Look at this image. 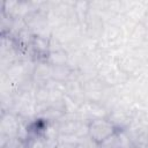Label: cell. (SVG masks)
Segmentation results:
<instances>
[{"label":"cell","mask_w":148,"mask_h":148,"mask_svg":"<svg viewBox=\"0 0 148 148\" xmlns=\"http://www.w3.org/2000/svg\"><path fill=\"white\" fill-rule=\"evenodd\" d=\"M1 130H2V135L10 138L18 135V130H20V124L17 123L16 118L12 114H2L1 118Z\"/></svg>","instance_id":"cell-2"},{"label":"cell","mask_w":148,"mask_h":148,"mask_svg":"<svg viewBox=\"0 0 148 148\" xmlns=\"http://www.w3.org/2000/svg\"><path fill=\"white\" fill-rule=\"evenodd\" d=\"M29 141L20 135L7 138L6 141L2 143V148H28Z\"/></svg>","instance_id":"cell-4"},{"label":"cell","mask_w":148,"mask_h":148,"mask_svg":"<svg viewBox=\"0 0 148 148\" xmlns=\"http://www.w3.org/2000/svg\"><path fill=\"white\" fill-rule=\"evenodd\" d=\"M87 126L88 136L97 145L120 131L110 119L106 118H94L87 124Z\"/></svg>","instance_id":"cell-1"},{"label":"cell","mask_w":148,"mask_h":148,"mask_svg":"<svg viewBox=\"0 0 148 148\" xmlns=\"http://www.w3.org/2000/svg\"><path fill=\"white\" fill-rule=\"evenodd\" d=\"M97 148H124L123 138H121V131H119L114 135L110 136L105 141L98 143Z\"/></svg>","instance_id":"cell-3"}]
</instances>
